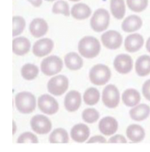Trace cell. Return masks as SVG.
<instances>
[{"label":"cell","instance_id":"1","mask_svg":"<svg viewBox=\"0 0 150 152\" xmlns=\"http://www.w3.org/2000/svg\"><path fill=\"white\" fill-rule=\"evenodd\" d=\"M101 46L99 40L93 37H85L79 42L78 50L79 53L85 58L92 59L98 56Z\"/></svg>","mask_w":150,"mask_h":152},{"label":"cell","instance_id":"2","mask_svg":"<svg viewBox=\"0 0 150 152\" xmlns=\"http://www.w3.org/2000/svg\"><path fill=\"white\" fill-rule=\"evenodd\" d=\"M15 107L22 114H30L36 110V100L33 94L29 92H21L15 97Z\"/></svg>","mask_w":150,"mask_h":152},{"label":"cell","instance_id":"3","mask_svg":"<svg viewBox=\"0 0 150 152\" xmlns=\"http://www.w3.org/2000/svg\"><path fill=\"white\" fill-rule=\"evenodd\" d=\"M111 77V71L107 66L103 64L95 65L89 72L91 83L98 86L105 85Z\"/></svg>","mask_w":150,"mask_h":152},{"label":"cell","instance_id":"4","mask_svg":"<svg viewBox=\"0 0 150 152\" xmlns=\"http://www.w3.org/2000/svg\"><path fill=\"white\" fill-rule=\"evenodd\" d=\"M109 12L105 9H99L95 12L91 19V27L95 32L100 33L107 29L109 25Z\"/></svg>","mask_w":150,"mask_h":152},{"label":"cell","instance_id":"5","mask_svg":"<svg viewBox=\"0 0 150 152\" xmlns=\"http://www.w3.org/2000/svg\"><path fill=\"white\" fill-rule=\"evenodd\" d=\"M62 60L56 56H48L45 58L41 63V70L46 76L57 74L62 69Z\"/></svg>","mask_w":150,"mask_h":152},{"label":"cell","instance_id":"6","mask_svg":"<svg viewBox=\"0 0 150 152\" xmlns=\"http://www.w3.org/2000/svg\"><path fill=\"white\" fill-rule=\"evenodd\" d=\"M47 88L49 92L54 96H61L69 88V80L63 75L56 76L49 80Z\"/></svg>","mask_w":150,"mask_h":152},{"label":"cell","instance_id":"7","mask_svg":"<svg viewBox=\"0 0 150 152\" xmlns=\"http://www.w3.org/2000/svg\"><path fill=\"white\" fill-rule=\"evenodd\" d=\"M120 94L118 88L113 84L107 85L102 91V102L109 108H115L119 105Z\"/></svg>","mask_w":150,"mask_h":152},{"label":"cell","instance_id":"8","mask_svg":"<svg viewBox=\"0 0 150 152\" xmlns=\"http://www.w3.org/2000/svg\"><path fill=\"white\" fill-rule=\"evenodd\" d=\"M30 125L33 131L38 134H46L52 129L51 121L43 115L34 116L30 121Z\"/></svg>","mask_w":150,"mask_h":152},{"label":"cell","instance_id":"9","mask_svg":"<svg viewBox=\"0 0 150 152\" xmlns=\"http://www.w3.org/2000/svg\"><path fill=\"white\" fill-rule=\"evenodd\" d=\"M38 105L40 110L49 115L56 114L59 110V104L52 96L43 94L38 97Z\"/></svg>","mask_w":150,"mask_h":152},{"label":"cell","instance_id":"10","mask_svg":"<svg viewBox=\"0 0 150 152\" xmlns=\"http://www.w3.org/2000/svg\"><path fill=\"white\" fill-rule=\"evenodd\" d=\"M101 40L106 48L109 50H116L121 46L122 37L117 31L109 30L102 35Z\"/></svg>","mask_w":150,"mask_h":152},{"label":"cell","instance_id":"11","mask_svg":"<svg viewBox=\"0 0 150 152\" xmlns=\"http://www.w3.org/2000/svg\"><path fill=\"white\" fill-rule=\"evenodd\" d=\"M115 70L122 74H126L132 70L133 66V59L127 54H119L115 57L113 63Z\"/></svg>","mask_w":150,"mask_h":152},{"label":"cell","instance_id":"12","mask_svg":"<svg viewBox=\"0 0 150 152\" xmlns=\"http://www.w3.org/2000/svg\"><path fill=\"white\" fill-rule=\"evenodd\" d=\"M54 47V42L52 39L44 38L36 41L33 45V52L35 56L42 57L49 54Z\"/></svg>","mask_w":150,"mask_h":152},{"label":"cell","instance_id":"13","mask_svg":"<svg viewBox=\"0 0 150 152\" xmlns=\"http://www.w3.org/2000/svg\"><path fill=\"white\" fill-rule=\"evenodd\" d=\"M82 102L80 93L76 91H72L69 92L65 96L64 106L68 111H76L79 108Z\"/></svg>","mask_w":150,"mask_h":152},{"label":"cell","instance_id":"14","mask_svg":"<svg viewBox=\"0 0 150 152\" xmlns=\"http://www.w3.org/2000/svg\"><path fill=\"white\" fill-rule=\"evenodd\" d=\"M144 43V39L138 33L131 34L125 38V48L129 53L137 52L142 48Z\"/></svg>","mask_w":150,"mask_h":152},{"label":"cell","instance_id":"15","mask_svg":"<svg viewBox=\"0 0 150 152\" xmlns=\"http://www.w3.org/2000/svg\"><path fill=\"white\" fill-rule=\"evenodd\" d=\"M49 26L46 20L40 18L34 19L29 25V31L32 36L36 38L44 36L48 32Z\"/></svg>","mask_w":150,"mask_h":152},{"label":"cell","instance_id":"16","mask_svg":"<svg viewBox=\"0 0 150 152\" xmlns=\"http://www.w3.org/2000/svg\"><path fill=\"white\" fill-rule=\"evenodd\" d=\"M101 133L106 136L112 135L117 131L118 122L114 118L112 117H106L103 118L99 122V124Z\"/></svg>","mask_w":150,"mask_h":152},{"label":"cell","instance_id":"17","mask_svg":"<svg viewBox=\"0 0 150 152\" xmlns=\"http://www.w3.org/2000/svg\"><path fill=\"white\" fill-rule=\"evenodd\" d=\"M89 128L84 124H78L72 128L71 137L75 142L83 143L88 139L89 136Z\"/></svg>","mask_w":150,"mask_h":152},{"label":"cell","instance_id":"18","mask_svg":"<svg viewBox=\"0 0 150 152\" xmlns=\"http://www.w3.org/2000/svg\"><path fill=\"white\" fill-rule=\"evenodd\" d=\"M31 43L25 37H17L12 41V51L18 56H23L30 50Z\"/></svg>","mask_w":150,"mask_h":152},{"label":"cell","instance_id":"19","mask_svg":"<svg viewBox=\"0 0 150 152\" xmlns=\"http://www.w3.org/2000/svg\"><path fill=\"white\" fill-rule=\"evenodd\" d=\"M142 26V20L138 15H132L124 19L122 23V29L126 33L138 30Z\"/></svg>","mask_w":150,"mask_h":152},{"label":"cell","instance_id":"20","mask_svg":"<svg viewBox=\"0 0 150 152\" xmlns=\"http://www.w3.org/2000/svg\"><path fill=\"white\" fill-rule=\"evenodd\" d=\"M136 72L140 77H146L150 73V56L143 55L137 59L135 64Z\"/></svg>","mask_w":150,"mask_h":152},{"label":"cell","instance_id":"21","mask_svg":"<svg viewBox=\"0 0 150 152\" xmlns=\"http://www.w3.org/2000/svg\"><path fill=\"white\" fill-rule=\"evenodd\" d=\"M150 114V107L147 104H139L136 107L131 109L129 115L136 121H142L148 118Z\"/></svg>","mask_w":150,"mask_h":152},{"label":"cell","instance_id":"22","mask_svg":"<svg viewBox=\"0 0 150 152\" xmlns=\"http://www.w3.org/2000/svg\"><path fill=\"white\" fill-rule=\"evenodd\" d=\"M126 135L128 138L134 143L141 142L145 137V131L138 124H131L126 129Z\"/></svg>","mask_w":150,"mask_h":152},{"label":"cell","instance_id":"23","mask_svg":"<svg viewBox=\"0 0 150 152\" xmlns=\"http://www.w3.org/2000/svg\"><path fill=\"white\" fill-rule=\"evenodd\" d=\"M122 102L128 107H134L140 102V94L135 89H128L122 95Z\"/></svg>","mask_w":150,"mask_h":152},{"label":"cell","instance_id":"24","mask_svg":"<svg viewBox=\"0 0 150 152\" xmlns=\"http://www.w3.org/2000/svg\"><path fill=\"white\" fill-rule=\"evenodd\" d=\"M92 11L89 6L84 3H77L72 6L71 10V14L73 18L76 19H85L91 15Z\"/></svg>","mask_w":150,"mask_h":152},{"label":"cell","instance_id":"25","mask_svg":"<svg viewBox=\"0 0 150 152\" xmlns=\"http://www.w3.org/2000/svg\"><path fill=\"white\" fill-rule=\"evenodd\" d=\"M66 67L71 70H78L83 65V59L76 53H69L64 58Z\"/></svg>","mask_w":150,"mask_h":152},{"label":"cell","instance_id":"26","mask_svg":"<svg viewBox=\"0 0 150 152\" xmlns=\"http://www.w3.org/2000/svg\"><path fill=\"white\" fill-rule=\"evenodd\" d=\"M110 10L115 18L121 19L125 13V5L124 0H110Z\"/></svg>","mask_w":150,"mask_h":152},{"label":"cell","instance_id":"27","mask_svg":"<svg viewBox=\"0 0 150 152\" xmlns=\"http://www.w3.org/2000/svg\"><path fill=\"white\" fill-rule=\"evenodd\" d=\"M69 140L67 131L63 128H57L54 130L49 138L50 143H68Z\"/></svg>","mask_w":150,"mask_h":152},{"label":"cell","instance_id":"28","mask_svg":"<svg viewBox=\"0 0 150 152\" xmlns=\"http://www.w3.org/2000/svg\"><path fill=\"white\" fill-rule=\"evenodd\" d=\"M100 97V94L99 91L94 87H91L85 91L83 95V100L85 104L87 105H95L99 102Z\"/></svg>","mask_w":150,"mask_h":152},{"label":"cell","instance_id":"29","mask_svg":"<svg viewBox=\"0 0 150 152\" xmlns=\"http://www.w3.org/2000/svg\"><path fill=\"white\" fill-rule=\"evenodd\" d=\"M22 77L26 80H33L38 74V68L34 64H27L22 67Z\"/></svg>","mask_w":150,"mask_h":152},{"label":"cell","instance_id":"30","mask_svg":"<svg viewBox=\"0 0 150 152\" xmlns=\"http://www.w3.org/2000/svg\"><path fill=\"white\" fill-rule=\"evenodd\" d=\"M127 6L129 10L136 12L144 11L148 6V0H126Z\"/></svg>","mask_w":150,"mask_h":152},{"label":"cell","instance_id":"31","mask_svg":"<svg viewBox=\"0 0 150 152\" xmlns=\"http://www.w3.org/2000/svg\"><path fill=\"white\" fill-rule=\"evenodd\" d=\"M82 117L85 122L92 124L97 121V120L99 118V114L94 108H87L83 110Z\"/></svg>","mask_w":150,"mask_h":152},{"label":"cell","instance_id":"32","mask_svg":"<svg viewBox=\"0 0 150 152\" xmlns=\"http://www.w3.org/2000/svg\"><path fill=\"white\" fill-rule=\"evenodd\" d=\"M52 12L55 14H63L65 16H69L70 12L69 4L63 0L58 1L52 6Z\"/></svg>","mask_w":150,"mask_h":152},{"label":"cell","instance_id":"33","mask_svg":"<svg viewBox=\"0 0 150 152\" xmlns=\"http://www.w3.org/2000/svg\"><path fill=\"white\" fill-rule=\"evenodd\" d=\"M13 23V37H16L21 34L25 27V21L21 16H14L12 18Z\"/></svg>","mask_w":150,"mask_h":152},{"label":"cell","instance_id":"34","mask_svg":"<svg viewBox=\"0 0 150 152\" xmlns=\"http://www.w3.org/2000/svg\"><path fill=\"white\" fill-rule=\"evenodd\" d=\"M38 138L31 132L22 134L17 139V143H38Z\"/></svg>","mask_w":150,"mask_h":152},{"label":"cell","instance_id":"35","mask_svg":"<svg viewBox=\"0 0 150 152\" xmlns=\"http://www.w3.org/2000/svg\"><path fill=\"white\" fill-rule=\"evenodd\" d=\"M142 94L146 100L150 101V80H146L142 86Z\"/></svg>","mask_w":150,"mask_h":152},{"label":"cell","instance_id":"36","mask_svg":"<svg viewBox=\"0 0 150 152\" xmlns=\"http://www.w3.org/2000/svg\"><path fill=\"white\" fill-rule=\"evenodd\" d=\"M109 143H127L126 139L125 138V137H123L122 135L117 134L115 136L112 137L111 138H109Z\"/></svg>","mask_w":150,"mask_h":152},{"label":"cell","instance_id":"37","mask_svg":"<svg viewBox=\"0 0 150 152\" xmlns=\"http://www.w3.org/2000/svg\"><path fill=\"white\" fill-rule=\"evenodd\" d=\"M106 139L103 137V136H100V135H97V136H94V137H91L87 143H106Z\"/></svg>","mask_w":150,"mask_h":152},{"label":"cell","instance_id":"38","mask_svg":"<svg viewBox=\"0 0 150 152\" xmlns=\"http://www.w3.org/2000/svg\"><path fill=\"white\" fill-rule=\"evenodd\" d=\"M35 7H39L42 5V0H27Z\"/></svg>","mask_w":150,"mask_h":152},{"label":"cell","instance_id":"39","mask_svg":"<svg viewBox=\"0 0 150 152\" xmlns=\"http://www.w3.org/2000/svg\"><path fill=\"white\" fill-rule=\"evenodd\" d=\"M146 50H147V51H148V52L150 53V37L148 39L147 42H146Z\"/></svg>","mask_w":150,"mask_h":152},{"label":"cell","instance_id":"40","mask_svg":"<svg viewBox=\"0 0 150 152\" xmlns=\"http://www.w3.org/2000/svg\"><path fill=\"white\" fill-rule=\"evenodd\" d=\"M16 124H15V122L13 121V134H15V131H16Z\"/></svg>","mask_w":150,"mask_h":152},{"label":"cell","instance_id":"41","mask_svg":"<svg viewBox=\"0 0 150 152\" xmlns=\"http://www.w3.org/2000/svg\"><path fill=\"white\" fill-rule=\"evenodd\" d=\"M69 1H72V2H78L79 0H69Z\"/></svg>","mask_w":150,"mask_h":152},{"label":"cell","instance_id":"42","mask_svg":"<svg viewBox=\"0 0 150 152\" xmlns=\"http://www.w3.org/2000/svg\"><path fill=\"white\" fill-rule=\"evenodd\" d=\"M46 1H48V2H53L55 0H46Z\"/></svg>","mask_w":150,"mask_h":152}]
</instances>
